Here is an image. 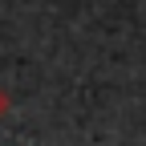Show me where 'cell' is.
Masks as SVG:
<instances>
[{"label": "cell", "mask_w": 146, "mask_h": 146, "mask_svg": "<svg viewBox=\"0 0 146 146\" xmlns=\"http://www.w3.org/2000/svg\"><path fill=\"white\" fill-rule=\"evenodd\" d=\"M4 114H8V94L0 89V118H4Z\"/></svg>", "instance_id": "6da1fadb"}]
</instances>
